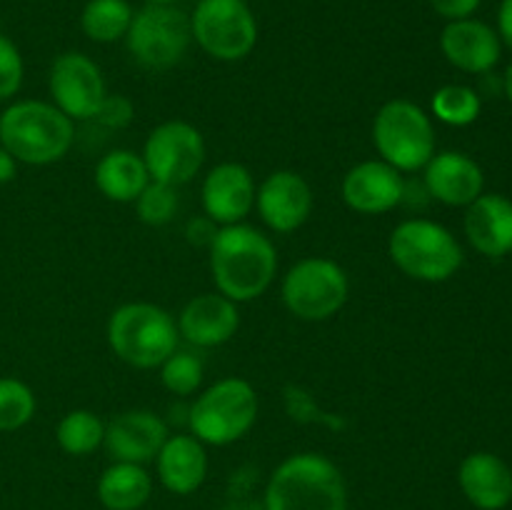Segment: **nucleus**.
I'll list each match as a JSON object with an SVG mask.
<instances>
[{"label":"nucleus","instance_id":"nucleus-1","mask_svg":"<svg viewBox=\"0 0 512 510\" xmlns=\"http://www.w3.org/2000/svg\"><path fill=\"white\" fill-rule=\"evenodd\" d=\"M208 250L215 288L233 303L260 298L273 285L278 250L273 240L253 225H220Z\"/></svg>","mask_w":512,"mask_h":510},{"label":"nucleus","instance_id":"nucleus-2","mask_svg":"<svg viewBox=\"0 0 512 510\" xmlns=\"http://www.w3.org/2000/svg\"><path fill=\"white\" fill-rule=\"evenodd\" d=\"M263 510H348V485L323 453H295L270 473Z\"/></svg>","mask_w":512,"mask_h":510},{"label":"nucleus","instance_id":"nucleus-3","mask_svg":"<svg viewBox=\"0 0 512 510\" xmlns=\"http://www.w3.org/2000/svg\"><path fill=\"white\" fill-rule=\"evenodd\" d=\"M75 123L43 100H18L0 113V145L25 165H50L68 155Z\"/></svg>","mask_w":512,"mask_h":510},{"label":"nucleus","instance_id":"nucleus-4","mask_svg":"<svg viewBox=\"0 0 512 510\" xmlns=\"http://www.w3.org/2000/svg\"><path fill=\"white\" fill-rule=\"evenodd\" d=\"M108 345L133 368H160L178 350V325L173 315L155 303H125L108 318Z\"/></svg>","mask_w":512,"mask_h":510},{"label":"nucleus","instance_id":"nucleus-5","mask_svg":"<svg viewBox=\"0 0 512 510\" xmlns=\"http://www.w3.org/2000/svg\"><path fill=\"white\" fill-rule=\"evenodd\" d=\"M258 410V393L248 380L223 378L205 388L190 405V435H195L203 445L225 448L253 430Z\"/></svg>","mask_w":512,"mask_h":510},{"label":"nucleus","instance_id":"nucleus-6","mask_svg":"<svg viewBox=\"0 0 512 510\" xmlns=\"http://www.w3.org/2000/svg\"><path fill=\"white\" fill-rule=\"evenodd\" d=\"M390 260L400 273L423 283L450 280L463 265V248L445 225L428 218H410L395 225L388 240Z\"/></svg>","mask_w":512,"mask_h":510},{"label":"nucleus","instance_id":"nucleus-7","mask_svg":"<svg viewBox=\"0 0 512 510\" xmlns=\"http://www.w3.org/2000/svg\"><path fill=\"white\" fill-rule=\"evenodd\" d=\"M373 145L380 160L400 173H415L435 155L433 120L413 100H388L373 120Z\"/></svg>","mask_w":512,"mask_h":510},{"label":"nucleus","instance_id":"nucleus-8","mask_svg":"<svg viewBox=\"0 0 512 510\" xmlns=\"http://www.w3.org/2000/svg\"><path fill=\"white\" fill-rule=\"evenodd\" d=\"M280 295L295 318L320 323L348 303L350 280L335 260L303 258L285 273Z\"/></svg>","mask_w":512,"mask_h":510},{"label":"nucleus","instance_id":"nucleus-9","mask_svg":"<svg viewBox=\"0 0 512 510\" xmlns=\"http://www.w3.org/2000/svg\"><path fill=\"white\" fill-rule=\"evenodd\" d=\"M190 18L175 5L145 3L135 10L125 43L135 63L148 70H170L188 53Z\"/></svg>","mask_w":512,"mask_h":510},{"label":"nucleus","instance_id":"nucleus-10","mask_svg":"<svg viewBox=\"0 0 512 510\" xmlns=\"http://www.w3.org/2000/svg\"><path fill=\"white\" fill-rule=\"evenodd\" d=\"M190 30L210 58L225 63L248 58L258 43V20L245 0H198Z\"/></svg>","mask_w":512,"mask_h":510},{"label":"nucleus","instance_id":"nucleus-11","mask_svg":"<svg viewBox=\"0 0 512 510\" xmlns=\"http://www.w3.org/2000/svg\"><path fill=\"white\" fill-rule=\"evenodd\" d=\"M143 163L150 180L175 188L190 183L205 163L203 133L185 120H165L145 138Z\"/></svg>","mask_w":512,"mask_h":510},{"label":"nucleus","instance_id":"nucleus-12","mask_svg":"<svg viewBox=\"0 0 512 510\" xmlns=\"http://www.w3.org/2000/svg\"><path fill=\"white\" fill-rule=\"evenodd\" d=\"M48 88L55 108L63 110L73 123L93 118L103 105L105 95H108L98 63L85 53H75V50L53 60Z\"/></svg>","mask_w":512,"mask_h":510},{"label":"nucleus","instance_id":"nucleus-13","mask_svg":"<svg viewBox=\"0 0 512 510\" xmlns=\"http://www.w3.org/2000/svg\"><path fill=\"white\" fill-rule=\"evenodd\" d=\"M255 208L270 230L293 233L313 213V188L295 170H275L258 185Z\"/></svg>","mask_w":512,"mask_h":510},{"label":"nucleus","instance_id":"nucleus-14","mask_svg":"<svg viewBox=\"0 0 512 510\" xmlns=\"http://www.w3.org/2000/svg\"><path fill=\"white\" fill-rule=\"evenodd\" d=\"M170 430L153 410H125L105 425L103 448L113 463L145 465L155 460Z\"/></svg>","mask_w":512,"mask_h":510},{"label":"nucleus","instance_id":"nucleus-15","mask_svg":"<svg viewBox=\"0 0 512 510\" xmlns=\"http://www.w3.org/2000/svg\"><path fill=\"white\" fill-rule=\"evenodd\" d=\"M340 193L355 213L383 215L405 200V178L385 160H363L345 173Z\"/></svg>","mask_w":512,"mask_h":510},{"label":"nucleus","instance_id":"nucleus-16","mask_svg":"<svg viewBox=\"0 0 512 510\" xmlns=\"http://www.w3.org/2000/svg\"><path fill=\"white\" fill-rule=\"evenodd\" d=\"M255 180L253 173L243 163H220L210 168L205 175L200 198L203 210L215 225H235L243 223L255 208Z\"/></svg>","mask_w":512,"mask_h":510},{"label":"nucleus","instance_id":"nucleus-17","mask_svg":"<svg viewBox=\"0 0 512 510\" xmlns=\"http://www.w3.org/2000/svg\"><path fill=\"white\" fill-rule=\"evenodd\" d=\"M178 333L195 348H218L240 328L238 303L220 293H200L178 315Z\"/></svg>","mask_w":512,"mask_h":510},{"label":"nucleus","instance_id":"nucleus-18","mask_svg":"<svg viewBox=\"0 0 512 510\" xmlns=\"http://www.w3.org/2000/svg\"><path fill=\"white\" fill-rule=\"evenodd\" d=\"M425 190L438 203L453 208H468L473 200L483 195L485 175L473 158L458 150L435 153L425 165Z\"/></svg>","mask_w":512,"mask_h":510},{"label":"nucleus","instance_id":"nucleus-19","mask_svg":"<svg viewBox=\"0 0 512 510\" xmlns=\"http://www.w3.org/2000/svg\"><path fill=\"white\" fill-rule=\"evenodd\" d=\"M440 50L450 65L465 73H490L500 60V35L480 20H450L440 33Z\"/></svg>","mask_w":512,"mask_h":510},{"label":"nucleus","instance_id":"nucleus-20","mask_svg":"<svg viewBox=\"0 0 512 510\" xmlns=\"http://www.w3.org/2000/svg\"><path fill=\"white\" fill-rule=\"evenodd\" d=\"M155 473L168 493L193 495L208 478V450L190 433L168 435L155 455Z\"/></svg>","mask_w":512,"mask_h":510},{"label":"nucleus","instance_id":"nucleus-21","mask_svg":"<svg viewBox=\"0 0 512 510\" xmlns=\"http://www.w3.org/2000/svg\"><path fill=\"white\" fill-rule=\"evenodd\" d=\"M465 498L478 510H503L512 500V470L493 453H470L458 468Z\"/></svg>","mask_w":512,"mask_h":510},{"label":"nucleus","instance_id":"nucleus-22","mask_svg":"<svg viewBox=\"0 0 512 510\" xmlns=\"http://www.w3.org/2000/svg\"><path fill=\"white\" fill-rule=\"evenodd\" d=\"M465 235L478 253L503 258L512 253V203L505 195L483 193L468 205Z\"/></svg>","mask_w":512,"mask_h":510},{"label":"nucleus","instance_id":"nucleus-23","mask_svg":"<svg viewBox=\"0 0 512 510\" xmlns=\"http://www.w3.org/2000/svg\"><path fill=\"white\" fill-rule=\"evenodd\" d=\"M105 510H143L153 495V475L138 463H110L95 485Z\"/></svg>","mask_w":512,"mask_h":510},{"label":"nucleus","instance_id":"nucleus-24","mask_svg":"<svg viewBox=\"0 0 512 510\" xmlns=\"http://www.w3.org/2000/svg\"><path fill=\"white\" fill-rule=\"evenodd\" d=\"M148 183L143 155L133 150H110L95 165V188L113 203H135Z\"/></svg>","mask_w":512,"mask_h":510},{"label":"nucleus","instance_id":"nucleus-25","mask_svg":"<svg viewBox=\"0 0 512 510\" xmlns=\"http://www.w3.org/2000/svg\"><path fill=\"white\" fill-rule=\"evenodd\" d=\"M133 15L128 0H88L80 13V28L93 43H115L128 35Z\"/></svg>","mask_w":512,"mask_h":510},{"label":"nucleus","instance_id":"nucleus-26","mask_svg":"<svg viewBox=\"0 0 512 510\" xmlns=\"http://www.w3.org/2000/svg\"><path fill=\"white\" fill-rule=\"evenodd\" d=\"M105 438V423L93 413V410H70L60 418L58 428H55V440H58L60 450L75 458H85V455L95 453L103 448Z\"/></svg>","mask_w":512,"mask_h":510},{"label":"nucleus","instance_id":"nucleus-27","mask_svg":"<svg viewBox=\"0 0 512 510\" xmlns=\"http://www.w3.org/2000/svg\"><path fill=\"white\" fill-rule=\"evenodd\" d=\"M480 95L475 93L468 85H443L440 90H435L433 100H430V110L438 120H443L445 125H455V128H463L478 120L480 115Z\"/></svg>","mask_w":512,"mask_h":510},{"label":"nucleus","instance_id":"nucleus-28","mask_svg":"<svg viewBox=\"0 0 512 510\" xmlns=\"http://www.w3.org/2000/svg\"><path fill=\"white\" fill-rule=\"evenodd\" d=\"M38 410L33 388L18 378H0V433L28 425Z\"/></svg>","mask_w":512,"mask_h":510},{"label":"nucleus","instance_id":"nucleus-29","mask_svg":"<svg viewBox=\"0 0 512 510\" xmlns=\"http://www.w3.org/2000/svg\"><path fill=\"white\" fill-rule=\"evenodd\" d=\"M178 205L180 200L175 185L150 180L143 193L135 198V213H138L140 223L150 225V228H160V225H168L175 218Z\"/></svg>","mask_w":512,"mask_h":510},{"label":"nucleus","instance_id":"nucleus-30","mask_svg":"<svg viewBox=\"0 0 512 510\" xmlns=\"http://www.w3.org/2000/svg\"><path fill=\"white\" fill-rule=\"evenodd\" d=\"M160 383L173 395H193L203 383V360L188 350H175L160 365Z\"/></svg>","mask_w":512,"mask_h":510},{"label":"nucleus","instance_id":"nucleus-31","mask_svg":"<svg viewBox=\"0 0 512 510\" xmlns=\"http://www.w3.org/2000/svg\"><path fill=\"white\" fill-rule=\"evenodd\" d=\"M25 63L18 45L0 33V100H10L23 85Z\"/></svg>","mask_w":512,"mask_h":510},{"label":"nucleus","instance_id":"nucleus-32","mask_svg":"<svg viewBox=\"0 0 512 510\" xmlns=\"http://www.w3.org/2000/svg\"><path fill=\"white\" fill-rule=\"evenodd\" d=\"M133 115H135V108L125 95H105L103 105H100L98 113H95L90 120L103 125V128L108 130H123L128 128Z\"/></svg>","mask_w":512,"mask_h":510},{"label":"nucleus","instance_id":"nucleus-33","mask_svg":"<svg viewBox=\"0 0 512 510\" xmlns=\"http://www.w3.org/2000/svg\"><path fill=\"white\" fill-rule=\"evenodd\" d=\"M428 3L445 20L470 18L480 8V0H428Z\"/></svg>","mask_w":512,"mask_h":510},{"label":"nucleus","instance_id":"nucleus-34","mask_svg":"<svg viewBox=\"0 0 512 510\" xmlns=\"http://www.w3.org/2000/svg\"><path fill=\"white\" fill-rule=\"evenodd\" d=\"M215 233H218V228H215V223L208 218V215H205V218L190 220L188 228H185V235H188L190 243L195 245H210L213 243Z\"/></svg>","mask_w":512,"mask_h":510},{"label":"nucleus","instance_id":"nucleus-35","mask_svg":"<svg viewBox=\"0 0 512 510\" xmlns=\"http://www.w3.org/2000/svg\"><path fill=\"white\" fill-rule=\"evenodd\" d=\"M498 30H500V40H505V45L512 48V0H503L500 3V13H498Z\"/></svg>","mask_w":512,"mask_h":510},{"label":"nucleus","instance_id":"nucleus-36","mask_svg":"<svg viewBox=\"0 0 512 510\" xmlns=\"http://www.w3.org/2000/svg\"><path fill=\"white\" fill-rule=\"evenodd\" d=\"M15 175H18V160L0 145V185L15 180Z\"/></svg>","mask_w":512,"mask_h":510},{"label":"nucleus","instance_id":"nucleus-37","mask_svg":"<svg viewBox=\"0 0 512 510\" xmlns=\"http://www.w3.org/2000/svg\"><path fill=\"white\" fill-rule=\"evenodd\" d=\"M503 88H505V95H508V100H510V103H512V63L508 65V70H505Z\"/></svg>","mask_w":512,"mask_h":510},{"label":"nucleus","instance_id":"nucleus-38","mask_svg":"<svg viewBox=\"0 0 512 510\" xmlns=\"http://www.w3.org/2000/svg\"><path fill=\"white\" fill-rule=\"evenodd\" d=\"M145 3H153V5H173L175 0H145Z\"/></svg>","mask_w":512,"mask_h":510}]
</instances>
